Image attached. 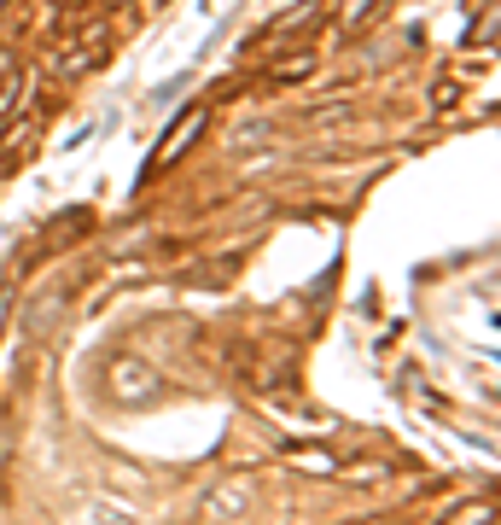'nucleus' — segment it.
I'll use <instances>...</instances> for the list:
<instances>
[{
    "mask_svg": "<svg viewBox=\"0 0 501 525\" xmlns=\"http://www.w3.org/2000/svg\"><path fill=\"white\" fill-rule=\"evenodd\" d=\"M105 397L123 403V409H146V403L158 397L152 362H140V356H111V362H105Z\"/></svg>",
    "mask_w": 501,
    "mask_h": 525,
    "instance_id": "obj_1",
    "label": "nucleus"
},
{
    "mask_svg": "<svg viewBox=\"0 0 501 525\" xmlns=\"http://www.w3.org/2000/svg\"><path fill=\"white\" fill-rule=\"evenodd\" d=\"M199 135H204V105H193V111H181V117L169 123L164 146H158V170H169V164H175V158H181V152H187Z\"/></svg>",
    "mask_w": 501,
    "mask_h": 525,
    "instance_id": "obj_2",
    "label": "nucleus"
},
{
    "mask_svg": "<svg viewBox=\"0 0 501 525\" xmlns=\"http://www.w3.org/2000/svg\"><path fill=\"white\" fill-rule=\"evenodd\" d=\"M245 502H251L245 479H228V485H216V490H210V496L199 502V514H204V520H234Z\"/></svg>",
    "mask_w": 501,
    "mask_h": 525,
    "instance_id": "obj_3",
    "label": "nucleus"
},
{
    "mask_svg": "<svg viewBox=\"0 0 501 525\" xmlns=\"http://www.w3.org/2000/svg\"><path fill=\"white\" fill-rule=\"evenodd\" d=\"M484 520H496V502H461L449 514V525H484Z\"/></svg>",
    "mask_w": 501,
    "mask_h": 525,
    "instance_id": "obj_4",
    "label": "nucleus"
},
{
    "mask_svg": "<svg viewBox=\"0 0 501 525\" xmlns=\"http://www.w3.org/2000/svg\"><path fill=\"white\" fill-rule=\"evenodd\" d=\"M309 53H298V59H286V65H274V82H298V76H309Z\"/></svg>",
    "mask_w": 501,
    "mask_h": 525,
    "instance_id": "obj_5",
    "label": "nucleus"
},
{
    "mask_svg": "<svg viewBox=\"0 0 501 525\" xmlns=\"http://www.w3.org/2000/svg\"><path fill=\"white\" fill-rule=\"evenodd\" d=\"M18 105H24V76L12 70V82L0 88V111H18Z\"/></svg>",
    "mask_w": 501,
    "mask_h": 525,
    "instance_id": "obj_6",
    "label": "nucleus"
},
{
    "mask_svg": "<svg viewBox=\"0 0 501 525\" xmlns=\"http://www.w3.org/2000/svg\"><path fill=\"white\" fill-rule=\"evenodd\" d=\"M368 12H373V0H344V24H350V30H356Z\"/></svg>",
    "mask_w": 501,
    "mask_h": 525,
    "instance_id": "obj_7",
    "label": "nucleus"
},
{
    "mask_svg": "<svg viewBox=\"0 0 501 525\" xmlns=\"http://www.w3.org/2000/svg\"><path fill=\"white\" fill-rule=\"evenodd\" d=\"M292 461H298V467H333L327 450H292Z\"/></svg>",
    "mask_w": 501,
    "mask_h": 525,
    "instance_id": "obj_8",
    "label": "nucleus"
},
{
    "mask_svg": "<svg viewBox=\"0 0 501 525\" xmlns=\"http://www.w3.org/2000/svg\"><path fill=\"white\" fill-rule=\"evenodd\" d=\"M432 105H437V111H449V105H455V82H437V94H432Z\"/></svg>",
    "mask_w": 501,
    "mask_h": 525,
    "instance_id": "obj_9",
    "label": "nucleus"
},
{
    "mask_svg": "<svg viewBox=\"0 0 501 525\" xmlns=\"http://www.w3.org/2000/svg\"><path fill=\"white\" fill-rule=\"evenodd\" d=\"M105 6H129V0H105Z\"/></svg>",
    "mask_w": 501,
    "mask_h": 525,
    "instance_id": "obj_10",
    "label": "nucleus"
},
{
    "mask_svg": "<svg viewBox=\"0 0 501 525\" xmlns=\"http://www.w3.org/2000/svg\"><path fill=\"white\" fill-rule=\"evenodd\" d=\"M0 321H6V304H0Z\"/></svg>",
    "mask_w": 501,
    "mask_h": 525,
    "instance_id": "obj_11",
    "label": "nucleus"
},
{
    "mask_svg": "<svg viewBox=\"0 0 501 525\" xmlns=\"http://www.w3.org/2000/svg\"><path fill=\"white\" fill-rule=\"evenodd\" d=\"M0 6H6V0H0Z\"/></svg>",
    "mask_w": 501,
    "mask_h": 525,
    "instance_id": "obj_12",
    "label": "nucleus"
}]
</instances>
